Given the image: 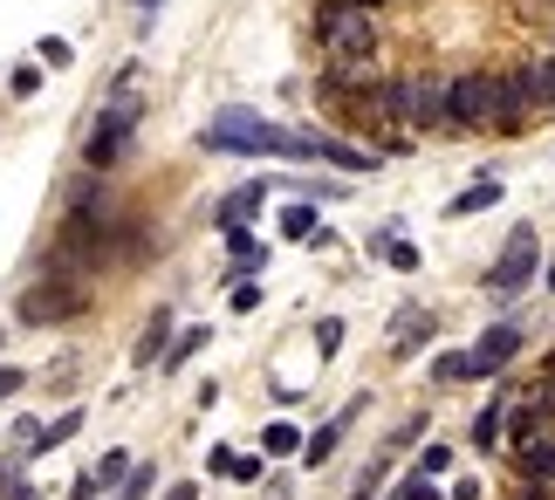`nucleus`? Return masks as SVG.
Segmentation results:
<instances>
[{
  "label": "nucleus",
  "mask_w": 555,
  "mask_h": 500,
  "mask_svg": "<svg viewBox=\"0 0 555 500\" xmlns=\"http://www.w3.org/2000/svg\"><path fill=\"white\" fill-rule=\"evenodd\" d=\"M41 82H49V69H41V62H14L8 69V90L28 103V97H41Z\"/></svg>",
  "instance_id": "20"
},
{
  "label": "nucleus",
  "mask_w": 555,
  "mask_h": 500,
  "mask_svg": "<svg viewBox=\"0 0 555 500\" xmlns=\"http://www.w3.org/2000/svg\"><path fill=\"white\" fill-rule=\"evenodd\" d=\"M288 138H295V130L268 124L261 111L227 103V111L199 130V151H212V158H288Z\"/></svg>",
  "instance_id": "2"
},
{
  "label": "nucleus",
  "mask_w": 555,
  "mask_h": 500,
  "mask_svg": "<svg viewBox=\"0 0 555 500\" xmlns=\"http://www.w3.org/2000/svg\"><path fill=\"white\" fill-rule=\"evenodd\" d=\"M446 466H453V452H446V446H425L412 473H418V480H439V473H446Z\"/></svg>",
  "instance_id": "26"
},
{
  "label": "nucleus",
  "mask_w": 555,
  "mask_h": 500,
  "mask_svg": "<svg viewBox=\"0 0 555 500\" xmlns=\"http://www.w3.org/2000/svg\"><path fill=\"white\" fill-rule=\"evenodd\" d=\"M542 371H548V377H555V350H548V363H542Z\"/></svg>",
  "instance_id": "41"
},
{
  "label": "nucleus",
  "mask_w": 555,
  "mask_h": 500,
  "mask_svg": "<svg viewBox=\"0 0 555 500\" xmlns=\"http://www.w3.org/2000/svg\"><path fill=\"white\" fill-rule=\"evenodd\" d=\"M487 206H501V179H480V185H466L453 206H446V220H474V213H487Z\"/></svg>",
  "instance_id": "16"
},
{
  "label": "nucleus",
  "mask_w": 555,
  "mask_h": 500,
  "mask_svg": "<svg viewBox=\"0 0 555 500\" xmlns=\"http://www.w3.org/2000/svg\"><path fill=\"white\" fill-rule=\"evenodd\" d=\"M315 350H323V357L344 350V316H323V322H315Z\"/></svg>",
  "instance_id": "24"
},
{
  "label": "nucleus",
  "mask_w": 555,
  "mask_h": 500,
  "mask_svg": "<svg viewBox=\"0 0 555 500\" xmlns=\"http://www.w3.org/2000/svg\"><path fill=\"white\" fill-rule=\"evenodd\" d=\"M384 466H391V452H384V460H377V466H364V480H357V487H350V500H377V480H384Z\"/></svg>",
  "instance_id": "30"
},
{
  "label": "nucleus",
  "mask_w": 555,
  "mask_h": 500,
  "mask_svg": "<svg viewBox=\"0 0 555 500\" xmlns=\"http://www.w3.org/2000/svg\"><path fill=\"white\" fill-rule=\"evenodd\" d=\"M384 103H391V124L404 138L446 130V82H433V76H391L384 82Z\"/></svg>",
  "instance_id": "4"
},
{
  "label": "nucleus",
  "mask_w": 555,
  "mask_h": 500,
  "mask_svg": "<svg viewBox=\"0 0 555 500\" xmlns=\"http://www.w3.org/2000/svg\"><path fill=\"white\" fill-rule=\"evenodd\" d=\"M515 473H521V487H542V493H555V432H542V439L515 446Z\"/></svg>",
  "instance_id": "9"
},
{
  "label": "nucleus",
  "mask_w": 555,
  "mask_h": 500,
  "mask_svg": "<svg viewBox=\"0 0 555 500\" xmlns=\"http://www.w3.org/2000/svg\"><path fill=\"white\" fill-rule=\"evenodd\" d=\"M206 343H212V330H206V322H192V330H179V336H172V350H165V371H185V357H199Z\"/></svg>",
  "instance_id": "17"
},
{
  "label": "nucleus",
  "mask_w": 555,
  "mask_h": 500,
  "mask_svg": "<svg viewBox=\"0 0 555 500\" xmlns=\"http://www.w3.org/2000/svg\"><path fill=\"white\" fill-rule=\"evenodd\" d=\"M233 460H241V452H233V446H212V452H206V466L220 473V480H233Z\"/></svg>",
  "instance_id": "33"
},
{
  "label": "nucleus",
  "mask_w": 555,
  "mask_h": 500,
  "mask_svg": "<svg viewBox=\"0 0 555 500\" xmlns=\"http://www.w3.org/2000/svg\"><path fill=\"white\" fill-rule=\"evenodd\" d=\"M152 480H158V473H152V466H131V480H124V487H117V500H144V493H152Z\"/></svg>",
  "instance_id": "29"
},
{
  "label": "nucleus",
  "mask_w": 555,
  "mask_h": 500,
  "mask_svg": "<svg viewBox=\"0 0 555 500\" xmlns=\"http://www.w3.org/2000/svg\"><path fill=\"white\" fill-rule=\"evenodd\" d=\"M391 500H439V487H433V480H418V473H404V480L391 487Z\"/></svg>",
  "instance_id": "28"
},
{
  "label": "nucleus",
  "mask_w": 555,
  "mask_h": 500,
  "mask_svg": "<svg viewBox=\"0 0 555 500\" xmlns=\"http://www.w3.org/2000/svg\"><path fill=\"white\" fill-rule=\"evenodd\" d=\"M315 206H282V241H315Z\"/></svg>",
  "instance_id": "21"
},
{
  "label": "nucleus",
  "mask_w": 555,
  "mask_h": 500,
  "mask_svg": "<svg viewBox=\"0 0 555 500\" xmlns=\"http://www.w3.org/2000/svg\"><path fill=\"white\" fill-rule=\"evenodd\" d=\"M528 124H535V111H528L515 76H453L446 82V130H494V138H515Z\"/></svg>",
  "instance_id": "1"
},
{
  "label": "nucleus",
  "mask_w": 555,
  "mask_h": 500,
  "mask_svg": "<svg viewBox=\"0 0 555 500\" xmlns=\"http://www.w3.org/2000/svg\"><path fill=\"white\" fill-rule=\"evenodd\" d=\"M69 500H96V480H90V473H76V487H69Z\"/></svg>",
  "instance_id": "34"
},
{
  "label": "nucleus",
  "mask_w": 555,
  "mask_h": 500,
  "mask_svg": "<svg viewBox=\"0 0 555 500\" xmlns=\"http://www.w3.org/2000/svg\"><path fill=\"white\" fill-rule=\"evenodd\" d=\"M233 480H241V487L268 480V452H241V460H233Z\"/></svg>",
  "instance_id": "25"
},
{
  "label": "nucleus",
  "mask_w": 555,
  "mask_h": 500,
  "mask_svg": "<svg viewBox=\"0 0 555 500\" xmlns=\"http://www.w3.org/2000/svg\"><path fill=\"white\" fill-rule=\"evenodd\" d=\"M165 500H199V487H192V480H179V487L165 493Z\"/></svg>",
  "instance_id": "37"
},
{
  "label": "nucleus",
  "mask_w": 555,
  "mask_h": 500,
  "mask_svg": "<svg viewBox=\"0 0 555 500\" xmlns=\"http://www.w3.org/2000/svg\"><path fill=\"white\" fill-rule=\"evenodd\" d=\"M507 500H555V493H542V487H515Z\"/></svg>",
  "instance_id": "38"
},
{
  "label": "nucleus",
  "mask_w": 555,
  "mask_h": 500,
  "mask_svg": "<svg viewBox=\"0 0 555 500\" xmlns=\"http://www.w3.org/2000/svg\"><path fill=\"white\" fill-rule=\"evenodd\" d=\"M548 289H555V268H548Z\"/></svg>",
  "instance_id": "42"
},
{
  "label": "nucleus",
  "mask_w": 555,
  "mask_h": 500,
  "mask_svg": "<svg viewBox=\"0 0 555 500\" xmlns=\"http://www.w3.org/2000/svg\"><path fill=\"white\" fill-rule=\"evenodd\" d=\"M90 480L96 487H124V480H131V452H103V466L90 473Z\"/></svg>",
  "instance_id": "23"
},
{
  "label": "nucleus",
  "mask_w": 555,
  "mask_h": 500,
  "mask_svg": "<svg viewBox=\"0 0 555 500\" xmlns=\"http://www.w3.org/2000/svg\"><path fill=\"white\" fill-rule=\"evenodd\" d=\"M357 8H371V14H377V8H391V0H357Z\"/></svg>",
  "instance_id": "40"
},
{
  "label": "nucleus",
  "mask_w": 555,
  "mask_h": 500,
  "mask_svg": "<svg viewBox=\"0 0 555 500\" xmlns=\"http://www.w3.org/2000/svg\"><path fill=\"white\" fill-rule=\"evenodd\" d=\"M425 439V419H404L398 432H391V446H384V452H404V446H418Z\"/></svg>",
  "instance_id": "31"
},
{
  "label": "nucleus",
  "mask_w": 555,
  "mask_h": 500,
  "mask_svg": "<svg viewBox=\"0 0 555 500\" xmlns=\"http://www.w3.org/2000/svg\"><path fill=\"white\" fill-rule=\"evenodd\" d=\"M364 411H371V398H350V405H344V411H336V419H330V425H315V432H309V439H302V466H323V460H330V452H336V446H344V432H350L357 419H364Z\"/></svg>",
  "instance_id": "8"
},
{
  "label": "nucleus",
  "mask_w": 555,
  "mask_h": 500,
  "mask_svg": "<svg viewBox=\"0 0 555 500\" xmlns=\"http://www.w3.org/2000/svg\"><path fill=\"white\" fill-rule=\"evenodd\" d=\"M261 452H268V460H288V452H302V425L274 419V425L261 432Z\"/></svg>",
  "instance_id": "19"
},
{
  "label": "nucleus",
  "mask_w": 555,
  "mask_h": 500,
  "mask_svg": "<svg viewBox=\"0 0 555 500\" xmlns=\"http://www.w3.org/2000/svg\"><path fill=\"white\" fill-rule=\"evenodd\" d=\"M433 330H439V316L418 309V302H404L398 322H391V350H398V357H418L425 343H433Z\"/></svg>",
  "instance_id": "10"
},
{
  "label": "nucleus",
  "mask_w": 555,
  "mask_h": 500,
  "mask_svg": "<svg viewBox=\"0 0 555 500\" xmlns=\"http://www.w3.org/2000/svg\"><path fill=\"white\" fill-rule=\"evenodd\" d=\"M433 377H439V384H474V377H480V371H474V350H439V357H433Z\"/></svg>",
  "instance_id": "18"
},
{
  "label": "nucleus",
  "mask_w": 555,
  "mask_h": 500,
  "mask_svg": "<svg viewBox=\"0 0 555 500\" xmlns=\"http://www.w3.org/2000/svg\"><path fill=\"white\" fill-rule=\"evenodd\" d=\"M82 432V405H69V411H55V419H41V439H35V460L41 452H55V446H69Z\"/></svg>",
  "instance_id": "15"
},
{
  "label": "nucleus",
  "mask_w": 555,
  "mask_h": 500,
  "mask_svg": "<svg viewBox=\"0 0 555 500\" xmlns=\"http://www.w3.org/2000/svg\"><path fill=\"white\" fill-rule=\"evenodd\" d=\"M69 41H62V35H41V69H69Z\"/></svg>",
  "instance_id": "27"
},
{
  "label": "nucleus",
  "mask_w": 555,
  "mask_h": 500,
  "mask_svg": "<svg viewBox=\"0 0 555 500\" xmlns=\"http://www.w3.org/2000/svg\"><path fill=\"white\" fill-rule=\"evenodd\" d=\"M247 309H261V289H254V281H233V316H247Z\"/></svg>",
  "instance_id": "32"
},
{
  "label": "nucleus",
  "mask_w": 555,
  "mask_h": 500,
  "mask_svg": "<svg viewBox=\"0 0 555 500\" xmlns=\"http://www.w3.org/2000/svg\"><path fill=\"white\" fill-rule=\"evenodd\" d=\"M515 357H521V322H494V330H480V343H474V371L480 377H501Z\"/></svg>",
  "instance_id": "7"
},
{
  "label": "nucleus",
  "mask_w": 555,
  "mask_h": 500,
  "mask_svg": "<svg viewBox=\"0 0 555 500\" xmlns=\"http://www.w3.org/2000/svg\"><path fill=\"white\" fill-rule=\"evenodd\" d=\"M0 500H35V480L21 460H0Z\"/></svg>",
  "instance_id": "22"
},
{
  "label": "nucleus",
  "mask_w": 555,
  "mask_h": 500,
  "mask_svg": "<svg viewBox=\"0 0 555 500\" xmlns=\"http://www.w3.org/2000/svg\"><path fill=\"white\" fill-rule=\"evenodd\" d=\"M227 254H233V281H254V274L268 268V247L254 241L247 227H227Z\"/></svg>",
  "instance_id": "14"
},
{
  "label": "nucleus",
  "mask_w": 555,
  "mask_h": 500,
  "mask_svg": "<svg viewBox=\"0 0 555 500\" xmlns=\"http://www.w3.org/2000/svg\"><path fill=\"white\" fill-rule=\"evenodd\" d=\"M453 500H480V480H453Z\"/></svg>",
  "instance_id": "36"
},
{
  "label": "nucleus",
  "mask_w": 555,
  "mask_h": 500,
  "mask_svg": "<svg viewBox=\"0 0 555 500\" xmlns=\"http://www.w3.org/2000/svg\"><path fill=\"white\" fill-rule=\"evenodd\" d=\"M268 192H274L268 179H247L241 192H227V200H220V227H247V220H254V213H261V206H268Z\"/></svg>",
  "instance_id": "12"
},
{
  "label": "nucleus",
  "mask_w": 555,
  "mask_h": 500,
  "mask_svg": "<svg viewBox=\"0 0 555 500\" xmlns=\"http://www.w3.org/2000/svg\"><path fill=\"white\" fill-rule=\"evenodd\" d=\"M507 398H515V390H507V384H501V390H494V405H487V411H480V419H474V432H466V439H474L480 452H494V446L507 439Z\"/></svg>",
  "instance_id": "13"
},
{
  "label": "nucleus",
  "mask_w": 555,
  "mask_h": 500,
  "mask_svg": "<svg viewBox=\"0 0 555 500\" xmlns=\"http://www.w3.org/2000/svg\"><path fill=\"white\" fill-rule=\"evenodd\" d=\"M165 8V0H138V14H158Z\"/></svg>",
  "instance_id": "39"
},
{
  "label": "nucleus",
  "mask_w": 555,
  "mask_h": 500,
  "mask_svg": "<svg viewBox=\"0 0 555 500\" xmlns=\"http://www.w3.org/2000/svg\"><path fill=\"white\" fill-rule=\"evenodd\" d=\"M165 350H172V309H152L138 330V350H131V371H152V363H165Z\"/></svg>",
  "instance_id": "11"
},
{
  "label": "nucleus",
  "mask_w": 555,
  "mask_h": 500,
  "mask_svg": "<svg viewBox=\"0 0 555 500\" xmlns=\"http://www.w3.org/2000/svg\"><path fill=\"white\" fill-rule=\"evenodd\" d=\"M528 281H535V227H515L507 247H501V260L487 268V289H494V295H521Z\"/></svg>",
  "instance_id": "6"
},
{
  "label": "nucleus",
  "mask_w": 555,
  "mask_h": 500,
  "mask_svg": "<svg viewBox=\"0 0 555 500\" xmlns=\"http://www.w3.org/2000/svg\"><path fill=\"white\" fill-rule=\"evenodd\" d=\"M82 309H90V295H82L69 274H62V281H35V289H21V330H55V322H76Z\"/></svg>",
  "instance_id": "5"
},
{
  "label": "nucleus",
  "mask_w": 555,
  "mask_h": 500,
  "mask_svg": "<svg viewBox=\"0 0 555 500\" xmlns=\"http://www.w3.org/2000/svg\"><path fill=\"white\" fill-rule=\"evenodd\" d=\"M21 390V371H8V363H0V398H14Z\"/></svg>",
  "instance_id": "35"
},
{
  "label": "nucleus",
  "mask_w": 555,
  "mask_h": 500,
  "mask_svg": "<svg viewBox=\"0 0 555 500\" xmlns=\"http://www.w3.org/2000/svg\"><path fill=\"white\" fill-rule=\"evenodd\" d=\"M138 117H144L138 69H124V76H117V90H111V103H103V117L90 124V138H82V165H90V171H111V165L124 158V151H131Z\"/></svg>",
  "instance_id": "3"
}]
</instances>
